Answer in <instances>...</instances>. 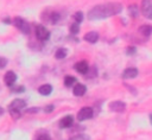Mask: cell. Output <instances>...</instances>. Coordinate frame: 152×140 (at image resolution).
I'll use <instances>...</instances> for the list:
<instances>
[{"instance_id": "cb8c5ba5", "label": "cell", "mask_w": 152, "mask_h": 140, "mask_svg": "<svg viewBox=\"0 0 152 140\" xmlns=\"http://www.w3.org/2000/svg\"><path fill=\"white\" fill-rule=\"evenodd\" d=\"M74 19H75V21H76L77 24H80V23L83 20V13H82V12H76V13L74 14Z\"/></svg>"}, {"instance_id": "5bb4252c", "label": "cell", "mask_w": 152, "mask_h": 140, "mask_svg": "<svg viewBox=\"0 0 152 140\" xmlns=\"http://www.w3.org/2000/svg\"><path fill=\"white\" fill-rule=\"evenodd\" d=\"M86 90H87V88L82 83H76V85H74V88H72V93L75 96H82L86 93Z\"/></svg>"}, {"instance_id": "277c9868", "label": "cell", "mask_w": 152, "mask_h": 140, "mask_svg": "<svg viewBox=\"0 0 152 140\" xmlns=\"http://www.w3.org/2000/svg\"><path fill=\"white\" fill-rule=\"evenodd\" d=\"M93 115H94L93 108H90V107H83L77 113V120L78 121H86L88 119H91Z\"/></svg>"}, {"instance_id": "484cf974", "label": "cell", "mask_w": 152, "mask_h": 140, "mask_svg": "<svg viewBox=\"0 0 152 140\" xmlns=\"http://www.w3.org/2000/svg\"><path fill=\"white\" fill-rule=\"evenodd\" d=\"M7 59L5 57H0V69H4L6 65H7Z\"/></svg>"}, {"instance_id": "ffe728a7", "label": "cell", "mask_w": 152, "mask_h": 140, "mask_svg": "<svg viewBox=\"0 0 152 140\" xmlns=\"http://www.w3.org/2000/svg\"><path fill=\"white\" fill-rule=\"evenodd\" d=\"M78 31H80V26H78V24L75 21L74 24H71L70 25V32L72 33V34H76V33H78Z\"/></svg>"}, {"instance_id": "2e32d148", "label": "cell", "mask_w": 152, "mask_h": 140, "mask_svg": "<svg viewBox=\"0 0 152 140\" xmlns=\"http://www.w3.org/2000/svg\"><path fill=\"white\" fill-rule=\"evenodd\" d=\"M38 93L43 96H48L52 93V85L51 84H43L38 88Z\"/></svg>"}, {"instance_id": "603a6c76", "label": "cell", "mask_w": 152, "mask_h": 140, "mask_svg": "<svg viewBox=\"0 0 152 140\" xmlns=\"http://www.w3.org/2000/svg\"><path fill=\"white\" fill-rule=\"evenodd\" d=\"M34 140H51V138H50V135L46 134V133H40V134H38V135L36 136Z\"/></svg>"}, {"instance_id": "ba28073f", "label": "cell", "mask_w": 152, "mask_h": 140, "mask_svg": "<svg viewBox=\"0 0 152 140\" xmlns=\"http://www.w3.org/2000/svg\"><path fill=\"white\" fill-rule=\"evenodd\" d=\"M74 69H75L78 74L87 75L88 71H89V65H88L87 61H80V62H77V63L74 65Z\"/></svg>"}, {"instance_id": "d4e9b609", "label": "cell", "mask_w": 152, "mask_h": 140, "mask_svg": "<svg viewBox=\"0 0 152 140\" xmlns=\"http://www.w3.org/2000/svg\"><path fill=\"white\" fill-rule=\"evenodd\" d=\"M137 52V49L134 47V46H128L127 49H126V53L128 55V56H131V55H134Z\"/></svg>"}, {"instance_id": "3957f363", "label": "cell", "mask_w": 152, "mask_h": 140, "mask_svg": "<svg viewBox=\"0 0 152 140\" xmlns=\"http://www.w3.org/2000/svg\"><path fill=\"white\" fill-rule=\"evenodd\" d=\"M34 32H36V37L38 40H48L49 37H50V32L49 30L44 26V25H37L36 28H34Z\"/></svg>"}, {"instance_id": "4316f807", "label": "cell", "mask_w": 152, "mask_h": 140, "mask_svg": "<svg viewBox=\"0 0 152 140\" xmlns=\"http://www.w3.org/2000/svg\"><path fill=\"white\" fill-rule=\"evenodd\" d=\"M53 108H55L53 104H49V106H46V107L44 108V112H45V113H51V112L53 110Z\"/></svg>"}, {"instance_id": "7a4b0ae2", "label": "cell", "mask_w": 152, "mask_h": 140, "mask_svg": "<svg viewBox=\"0 0 152 140\" xmlns=\"http://www.w3.org/2000/svg\"><path fill=\"white\" fill-rule=\"evenodd\" d=\"M13 24H14V26H15V27H17V28H18L20 32H23L24 34H30V32H31L30 24H28V23H27L25 19L17 17V18H14Z\"/></svg>"}, {"instance_id": "6da1fadb", "label": "cell", "mask_w": 152, "mask_h": 140, "mask_svg": "<svg viewBox=\"0 0 152 140\" xmlns=\"http://www.w3.org/2000/svg\"><path fill=\"white\" fill-rule=\"evenodd\" d=\"M122 11V5L119 2H107L96 5L88 12V18L90 20H100L106 19L108 17H113L119 14Z\"/></svg>"}, {"instance_id": "30bf717a", "label": "cell", "mask_w": 152, "mask_h": 140, "mask_svg": "<svg viewBox=\"0 0 152 140\" xmlns=\"http://www.w3.org/2000/svg\"><path fill=\"white\" fill-rule=\"evenodd\" d=\"M72 125H74V116L72 115H65L58 122L59 128H70Z\"/></svg>"}, {"instance_id": "44dd1931", "label": "cell", "mask_w": 152, "mask_h": 140, "mask_svg": "<svg viewBox=\"0 0 152 140\" xmlns=\"http://www.w3.org/2000/svg\"><path fill=\"white\" fill-rule=\"evenodd\" d=\"M69 140H89V136L86 134H77V135L70 138Z\"/></svg>"}, {"instance_id": "7402d4cb", "label": "cell", "mask_w": 152, "mask_h": 140, "mask_svg": "<svg viewBox=\"0 0 152 140\" xmlns=\"http://www.w3.org/2000/svg\"><path fill=\"white\" fill-rule=\"evenodd\" d=\"M11 90L13 93H24L25 91V88L23 85H12L11 87Z\"/></svg>"}, {"instance_id": "52a82bcc", "label": "cell", "mask_w": 152, "mask_h": 140, "mask_svg": "<svg viewBox=\"0 0 152 140\" xmlns=\"http://www.w3.org/2000/svg\"><path fill=\"white\" fill-rule=\"evenodd\" d=\"M59 18H61V15L57 12H45L43 14V19L51 24H57L59 21Z\"/></svg>"}, {"instance_id": "8992f818", "label": "cell", "mask_w": 152, "mask_h": 140, "mask_svg": "<svg viewBox=\"0 0 152 140\" xmlns=\"http://www.w3.org/2000/svg\"><path fill=\"white\" fill-rule=\"evenodd\" d=\"M25 106H26V102H25L24 100H21V98H15V100H13V101L10 103L8 110H10V112H13V110L20 112L23 108H25Z\"/></svg>"}, {"instance_id": "5b68a950", "label": "cell", "mask_w": 152, "mask_h": 140, "mask_svg": "<svg viewBox=\"0 0 152 140\" xmlns=\"http://www.w3.org/2000/svg\"><path fill=\"white\" fill-rule=\"evenodd\" d=\"M141 12L147 19H152V0L141 1Z\"/></svg>"}, {"instance_id": "4fadbf2b", "label": "cell", "mask_w": 152, "mask_h": 140, "mask_svg": "<svg viewBox=\"0 0 152 140\" xmlns=\"http://www.w3.org/2000/svg\"><path fill=\"white\" fill-rule=\"evenodd\" d=\"M138 76V69L137 68H127L122 72L124 78H134Z\"/></svg>"}, {"instance_id": "9a60e30c", "label": "cell", "mask_w": 152, "mask_h": 140, "mask_svg": "<svg viewBox=\"0 0 152 140\" xmlns=\"http://www.w3.org/2000/svg\"><path fill=\"white\" fill-rule=\"evenodd\" d=\"M139 33L145 37V38H148L151 34H152V26L151 25H141L139 27Z\"/></svg>"}, {"instance_id": "d6986e66", "label": "cell", "mask_w": 152, "mask_h": 140, "mask_svg": "<svg viewBox=\"0 0 152 140\" xmlns=\"http://www.w3.org/2000/svg\"><path fill=\"white\" fill-rule=\"evenodd\" d=\"M128 13H129V15H131V17H133V18L138 17V14H139L138 6H137V5H131V6L128 7Z\"/></svg>"}, {"instance_id": "ac0fdd59", "label": "cell", "mask_w": 152, "mask_h": 140, "mask_svg": "<svg viewBox=\"0 0 152 140\" xmlns=\"http://www.w3.org/2000/svg\"><path fill=\"white\" fill-rule=\"evenodd\" d=\"M66 53H68L66 49H64V47H59V49L56 50V52H55V57H56L57 59H63V58L66 56Z\"/></svg>"}, {"instance_id": "f1b7e54d", "label": "cell", "mask_w": 152, "mask_h": 140, "mask_svg": "<svg viewBox=\"0 0 152 140\" xmlns=\"http://www.w3.org/2000/svg\"><path fill=\"white\" fill-rule=\"evenodd\" d=\"M150 121H151V125H152V113L150 114Z\"/></svg>"}, {"instance_id": "8fae6325", "label": "cell", "mask_w": 152, "mask_h": 140, "mask_svg": "<svg viewBox=\"0 0 152 140\" xmlns=\"http://www.w3.org/2000/svg\"><path fill=\"white\" fill-rule=\"evenodd\" d=\"M4 81H5L6 85L12 87V85L15 83V81H17V75H15V72L12 71V70L7 71V72L5 74V76H4Z\"/></svg>"}, {"instance_id": "83f0119b", "label": "cell", "mask_w": 152, "mask_h": 140, "mask_svg": "<svg viewBox=\"0 0 152 140\" xmlns=\"http://www.w3.org/2000/svg\"><path fill=\"white\" fill-rule=\"evenodd\" d=\"M39 112V108H31V109H27V113H37Z\"/></svg>"}, {"instance_id": "e0dca14e", "label": "cell", "mask_w": 152, "mask_h": 140, "mask_svg": "<svg viewBox=\"0 0 152 140\" xmlns=\"http://www.w3.org/2000/svg\"><path fill=\"white\" fill-rule=\"evenodd\" d=\"M76 83H77L76 77H74V76H71V75H66V76L64 77V85H65V87L70 88V87H72V85L76 84Z\"/></svg>"}, {"instance_id": "7c38bea8", "label": "cell", "mask_w": 152, "mask_h": 140, "mask_svg": "<svg viewBox=\"0 0 152 140\" xmlns=\"http://www.w3.org/2000/svg\"><path fill=\"white\" fill-rule=\"evenodd\" d=\"M83 38H84L86 42H88V43H90V44H94V43H96V42L99 40V33L95 32V31H90V32L86 33Z\"/></svg>"}, {"instance_id": "9c48e42d", "label": "cell", "mask_w": 152, "mask_h": 140, "mask_svg": "<svg viewBox=\"0 0 152 140\" xmlns=\"http://www.w3.org/2000/svg\"><path fill=\"white\" fill-rule=\"evenodd\" d=\"M109 109L115 113H122L126 109V103L122 101H113L109 103Z\"/></svg>"}]
</instances>
